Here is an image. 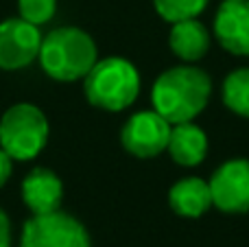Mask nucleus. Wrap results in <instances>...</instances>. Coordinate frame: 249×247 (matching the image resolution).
Here are the masks:
<instances>
[{"label":"nucleus","instance_id":"f257e3e1","mask_svg":"<svg viewBox=\"0 0 249 247\" xmlns=\"http://www.w3.org/2000/svg\"><path fill=\"white\" fill-rule=\"evenodd\" d=\"M210 96V74L193 64H181L164 70L151 88L153 109L171 125L195 121L208 107Z\"/></svg>","mask_w":249,"mask_h":247},{"label":"nucleus","instance_id":"f03ea898","mask_svg":"<svg viewBox=\"0 0 249 247\" xmlns=\"http://www.w3.org/2000/svg\"><path fill=\"white\" fill-rule=\"evenodd\" d=\"M37 61L46 77L61 83L79 81L99 61V48L79 26H59L42 37Z\"/></svg>","mask_w":249,"mask_h":247},{"label":"nucleus","instance_id":"7ed1b4c3","mask_svg":"<svg viewBox=\"0 0 249 247\" xmlns=\"http://www.w3.org/2000/svg\"><path fill=\"white\" fill-rule=\"evenodd\" d=\"M83 94L96 109L123 112L140 94V72L124 57H105L83 77Z\"/></svg>","mask_w":249,"mask_h":247},{"label":"nucleus","instance_id":"20e7f679","mask_svg":"<svg viewBox=\"0 0 249 247\" xmlns=\"http://www.w3.org/2000/svg\"><path fill=\"white\" fill-rule=\"evenodd\" d=\"M48 118L37 105L16 103L7 107L0 118V149L11 156L13 162L35 160L48 142Z\"/></svg>","mask_w":249,"mask_h":247},{"label":"nucleus","instance_id":"39448f33","mask_svg":"<svg viewBox=\"0 0 249 247\" xmlns=\"http://www.w3.org/2000/svg\"><path fill=\"white\" fill-rule=\"evenodd\" d=\"M20 247H92L90 232L64 210L33 214L22 226Z\"/></svg>","mask_w":249,"mask_h":247},{"label":"nucleus","instance_id":"423d86ee","mask_svg":"<svg viewBox=\"0 0 249 247\" xmlns=\"http://www.w3.org/2000/svg\"><path fill=\"white\" fill-rule=\"evenodd\" d=\"M168 136H171V123L160 116L155 109H144L127 118L121 129V144L133 158L149 160L166 151Z\"/></svg>","mask_w":249,"mask_h":247},{"label":"nucleus","instance_id":"0eeeda50","mask_svg":"<svg viewBox=\"0 0 249 247\" xmlns=\"http://www.w3.org/2000/svg\"><path fill=\"white\" fill-rule=\"evenodd\" d=\"M212 206L223 214L249 212V160L230 158L208 179Z\"/></svg>","mask_w":249,"mask_h":247},{"label":"nucleus","instance_id":"6e6552de","mask_svg":"<svg viewBox=\"0 0 249 247\" xmlns=\"http://www.w3.org/2000/svg\"><path fill=\"white\" fill-rule=\"evenodd\" d=\"M42 31L39 26L22 20L7 18L0 22V70H22L29 68L39 55L42 46Z\"/></svg>","mask_w":249,"mask_h":247},{"label":"nucleus","instance_id":"1a4fd4ad","mask_svg":"<svg viewBox=\"0 0 249 247\" xmlns=\"http://www.w3.org/2000/svg\"><path fill=\"white\" fill-rule=\"evenodd\" d=\"M214 37L223 51L236 57L249 55V0H223L214 16Z\"/></svg>","mask_w":249,"mask_h":247},{"label":"nucleus","instance_id":"9d476101","mask_svg":"<svg viewBox=\"0 0 249 247\" xmlns=\"http://www.w3.org/2000/svg\"><path fill=\"white\" fill-rule=\"evenodd\" d=\"M22 201L31 210V214H48L61 208L64 199V182L55 171L46 166H35L22 179Z\"/></svg>","mask_w":249,"mask_h":247},{"label":"nucleus","instance_id":"9b49d317","mask_svg":"<svg viewBox=\"0 0 249 247\" xmlns=\"http://www.w3.org/2000/svg\"><path fill=\"white\" fill-rule=\"evenodd\" d=\"M168 156L173 162L186 169L199 166L208 156V136L195 121L177 123L171 125V136H168Z\"/></svg>","mask_w":249,"mask_h":247},{"label":"nucleus","instance_id":"f8f14e48","mask_svg":"<svg viewBox=\"0 0 249 247\" xmlns=\"http://www.w3.org/2000/svg\"><path fill=\"white\" fill-rule=\"evenodd\" d=\"M212 44V35L206 29L203 22L197 18L190 20H181L171 24V33H168V46H171L173 55L181 59L184 64H195L201 61L208 55Z\"/></svg>","mask_w":249,"mask_h":247},{"label":"nucleus","instance_id":"ddd939ff","mask_svg":"<svg viewBox=\"0 0 249 247\" xmlns=\"http://www.w3.org/2000/svg\"><path fill=\"white\" fill-rule=\"evenodd\" d=\"M168 206L177 217L199 219L212 208L210 184L201 177H184L168 191Z\"/></svg>","mask_w":249,"mask_h":247},{"label":"nucleus","instance_id":"4468645a","mask_svg":"<svg viewBox=\"0 0 249 247\" xmlns=\"http://www.w3.org/2000/svg\"><path fill=\"white\" fill-rule=\"evenodd\" d=\"M223 105L236 116L249 118V66L236 68L223 79L221 86Z\"/></svg>","mask_w":249,"mask_h":247},{"label":"nucleus","instance_id":"2eb2a0df","mask_svg":"<svg viewBox=\"0 0 249 247\" xmlns=\"http://www.w3.org/2000/svg\"><path fill=\"white\" fill-rule=\"evenodd\" d=\"M210 0H153V7L158 16L168 24H175L181 20L199 18L206 11Z\"/></svg>","mask_w":249,"mask_h":247},{"label":"nucleus","instance_id":"dca6fc26","mask_svg":"<svg viewBox=\"0 0 249 247\" xmlns=\"http://www.w3.org/2000/svg\"><path fill=\"white\" fill-rule=\"evenodd\" d=\"M18 13L22 20L42 26L55 18L57 0H18Z\"/></svg>","mask_w":249,"mask_h":247},{"label":"nucleus","instance_id":"f3484780","mask_svg":"<svg viewBox=\"0 0 249 247\" xmlns=\"http://www.w3.org/2000/svg\"><path fill=\"white\" fill-rule=\"evenodd\" d=\"M11 173H13V160H11V156H9L4 149H0V188H2L4 184L9 182Z\"/></svg>","mask_w":249,"mask_h":247},{"label":"nucleus","instance_id":"a211bd4d","mask_svg":"<svg viewBox=\"0 0 249 247\" xmlns=\"http://www.w3.org/2000/svg\"><path fill=\"white\" fill-rule=\"evenodd\" d=\"M0 247H11V221L2 208H0Z\"/></svg>","mask_w":249,"mask_h":247}]
</instances>
